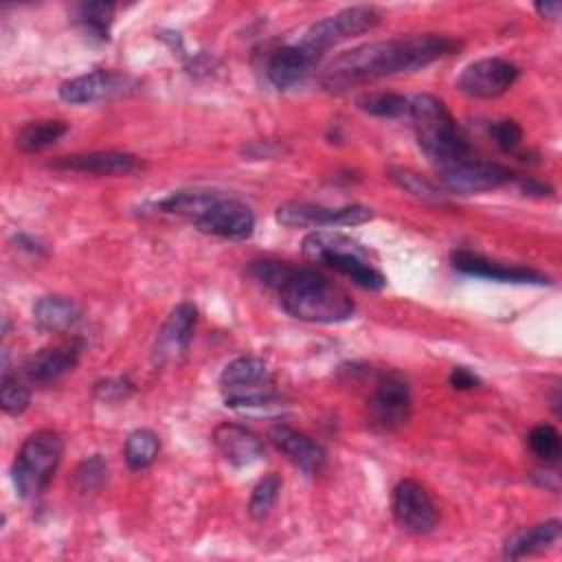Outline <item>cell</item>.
I'll list each match as a JSON object with an SVG mask.
<instances>
[{
	"instance_id": "obj_5",
	"label": "cell",
	"mask_w": 562,
	"mask_h": 562,
	"mask_svg": "<svg viewBox=\"0 0 562 562\" xmlns=\"http://www.w3.org/2000/svg\"><path fill=\"white\" fill-rule=\"evenodd\" d=\"M64 454V439L55 430H35L22 443L11 465L15 492L22 498H35L48 485Z\"/></svg>"
},
{
	"instance_id": "obj_10",
	"label": "cell",
	"mask_w": 562,
	"mask_h": 562,
	"mask_svg": "<svg viewBox=\"0 0 562 562\" xmlns=\"http://www.w3.org/2000/svg\"><path fill=\"white\" fill-rule=\"evenodd\" d=\"M373 217L371 209L362 204L323 206L312 202H283L277 209V222L288 228H321V226H356Z\"/></svg>"
},
{
	"instance_id": "obj_20",
	"label": "cell",
	"mask_w": 562,
	"mask_h": 562,
	"mask_svg": "<svg viewBox=\"0 0 562 562\" xmlns=\"http://www.w3.org/2000/svg\"><path fill=\"white\" fill-rule=\"evenodd\" d=\"M318 64L316 57H312L305 48L299 44H288L277 48L268 61H266V79L277 90H290L307 79V75Z\"/></svg>"
},
{
	"instance_id": "obj_36",
	"label": "cell",
	"mask_w": 562,
	"mask_h": 562,
	"mask_svg": "<svg viewBox=\"0 0 562 562\" xmlns=\"http://www.w3.org/2000/svg\"><path fill=\"white\" fill-rule=\"evenodd\" d=\"M516 182H518V187H520V191L522 193H527V195H549L551 193V187L549 184H542V182H538V180H533V178H527V176H518V178H514Z\"/></svg>"
},
{
	"instance_id": "obj_3",
	"label": "cell",
	"mask_w": 562,
	"mask_h": 562,
	"mask_svg": "<svg viewBox=\"0 0 562 562\" xmlns=\"http://www.w3.org/2000/svg\"><path fill=\"white\" fill-rule=\"evenodd\" d=\"M413 130L424 156L437 165V169L472 156L470 143L446 103L432 94H417L408 110Z\"/></svg>"
},
{
	"instance_id": "obj_14",
	"label": "cell",
	"mask_w": 562,
	"mask_h": 562,
	"mask_svg": "<svg viewBox=\"0 0 562 562\" xmlns=\"http://www.w3.org/2000/svg\"><path fill=\"white\" fill-rule=\"evenodd\" d=\"M134 88V79L114 70H92L72 77L59 86V97L72 105L97 103L103 99L119 97Z\"/></svg>"
},
{
	"instance_id": "obj_8",
	"label": "cell",
	"mask_w": 562,
	"mask_h": 562,
	"mask_svg": "<svg viewBox=\"0 0 562 562\" xmlns=\"http://www.w3.org/2000/svg\"><path fill=\"white\" fill-rule=\"evenodd\" d=\"M439 171L441 184L452 191V193H481V191H492L498 189L507 182H512L516 176L509 167L492 162V160H481V158H463L452 165H446Z\"/></svg>"
},
{
	"instance_id": "obj_11",
	"label": "cell",
	"mask_w": 562,
	"mask_h": 562,
	"mask_svg": "<svg viewBox=\"0 0 562 562\" xmlns=\"http://www.w3.org/2000/svg\"><path fill=\"white\" fill-rule=\"evenodd\" d=\"M518 75L520 70L514 61L503 57H483L461 70L457 88L470 99H496L516 83Z\"/></svg>"
},
{
	"instance_id": "obj_31",
	"label": "cell",
	"mask_w": 562,
	"mask_h": 562,
	"mask_svg": "<svg viewBox=\"0 0 562 562\" xmlns=\"http://www.w3.org/2000/svg\"><path fill=\"white\" fill-rule=\"evenodd\" d=\"M281 492V479L270 472L266 474L255 487H252V494H250V503H248V512L255 520L268 516V512L272 509V505L277 503V496Z\"/></svg>"
},
{
	"instance_id": "obj_37",
	"label": "cell",
	"mask_w": 562,
	"mask_h": 562,
	"mask_svg": "<svg viewBox=\"0 0 562 562\" xmlns=\"http://www.w3.org/2000/svg\"><path fill=\"white\" fill-rule=\"evenodd\" d=\"M533 7H536V11L540 13V18H547V20H558V15H560V9H562V4H560L558 0H544V2H536Z\"/></svg>"
},
{
	"instance_id": "obj_21",
	"label": "cell",
	"mask_w": 562,
	"mask_h": 562,
	"mask_svg": "<svg viewBox=\"0 0 562 562\" xmlns=\"http://www.w3.org/2000/svg\"><path fill=\"white\" fill-rule=\"evenodd\" d=\"M220 454L235 468H246L263 457V443L255 432L239 424H220L213 432Z\"/></svg>"
},
{
	"instance_id": "obj_32",
	"label": "cell",
	"mask_w": 562,
	"mask_h": 562,
	"mask_svg": "<svg viewBox=\"0 0 562 562\" xmlns=\"http://www.w3.org/2000/svg\"><path fill=\"white\" fill-rule=\"evenodd\" d=\"M31 404V391L15 375L4 373L0 382V406L7 415H22Z\"/></svg>"
},
{
	"instance_id": "obj_23",
	"label": "cell",
	"mask_w": 562,
	"mask_h": 562,
	"mask_svg": "<svg viewBox=\"0 0 562 562\" xmlns=\"http://www.w3.org/2000/svg\"><path fill=\"white\" fill-rule=\"evenodd\" d=\"M79 316H81L79 305L72 299L61 296V294L42 296L33 305V318H35L37 327L44 331H53V334L70 329L79 321Z\"/></svg>"
},
{
	"instance_id": "obj_33",
	"label": "cell",
	"mask_w": 562,
	"mask_h": 562,
	"mask_svg": "<svg viewBox=\"0 0 562 562\" xmlns=\"http://www.w3.org/2000/svg\"><path fill=\"white\" fill-rule=\"evenodd\" d=\"M105 479H108V463L103 461L101 454H92L83 459L75 472V485L83 494L99 490Z\"/></svg>"
},
{
	"instance_id": "obj_2",
	"label": "cell",
	"mask_w": 562,
	"mask_h": 562,
	"mask_svg": "<svg viewBox=\"0 0 562 562\" xmlns=\"http://www.w3.org/2000/svg\"><path fill=\"white\" fill-rule=\"evenodd\" d=\"M250 274L259 283L277 290L281 307L299 321L331 325L353 316L356 305L351 296L314 268L261 259L252 261Z\"/></svg>"
},
{
	"instance_id": "obj_15",
	"label": "cell",
	"mask_w": 562,
	"mask_h": 562,
	"mask_svg": "<svg viewBox=\"0 0 562 562\" xmlns=\"http://www.w3.org/2000/svg\"><path fill=\"white\" fill-rule=\"evenodd\" d=\"M83 351V340L81 338H70L61 345L46 347L29 356L22 364V373L29 382L33 384H50L70 373Z\"/></svg>"
},
{
	"instance_id": "obj_28",
	"label": "cell",
	"mask_w": 562,
	"mask_h": 562,
	"mask_svg": "<svg viewBox=\"0 0 562 562\" xmlns=\"http://www.w3.org/2000/svg\"><path fill=\"white\" fill-rule=\"evenodd\" d=\"M389 178L400 187L404 189L406 193H411L413 198L422 200V202H428V204H446V198L443 193L426 178H422L419 173H415L413 169H404V167H393L389 169Z\"/></svg>"
},
{
	"instance_id": "obj_4",
	"label": "cell",
	"mask_w": 562,
	"mask_h": 562,
	"mask_svg": "<svg viewBox=\"0 0 562 562\" xmlns=\"http://www.w3.org/2000/svg\"><path fill=\"white\" fill-rule=\"evenodd\" d=\"M303 255L323 263L364 290H382L386 277L375 268L369 252L351 237L334 231H314L303 239Z\"/></svg>"
},
{
	"instance_id": "obj_1",
	"label": "cell",
	"mask_w": 562,
	"mask_h": 562,
	"mask_svg": "<svg viewBox=\"0 0 562 562\" xmlns=\"http://www.w3.org/2000/svg\"><path fill=\"white\" fill-rule=\"evenodd\" d=\"M459 48V40L441 33L367 42L334 57L321 75V86L329 92H345L384 77L422 70L428 64L457 53Z\"/></svg>"
},
{
	"instance_id": "obj_35",
	"label": "cell",
	"mask_w": 562,
	"mask_h": 562,
	"mask_svg": "<svg viewBox=\"0 0 562 562\" xmlns=\"http://www.w3.org/2000/svg\"><path fill=\"white\" fill-rule=\"evenodd\" d=\"M450 384L454 386V389H459V391H468V389H474L476 384H481V380H479V375L476 373H472L468 367H454L452 371H450Z\"/></svg>"
},
{
	"instance_id": "obj_18",
	"label": "cell",
	"mask_w": 562,
	"mask_h": 562,
	"mask_svg": "<svg viewBox=\"0 0 562 562\" xmlns=\"http://www.w3.org/2000/svg\"><path fill=\"white\" fill-rule=\"evenodd\" d=\"M195 321H198V310L189 301L178 303L169 312V316L162 323L158 338H156V347H154L156 362L173 360L189 349L193 331H195Z\"/></svg>"
},
{
	"instance_id": "obj_34",
	"label": "cell",
	"mask_w": 562,
	"mask_h": 562,
	"mask_svg": "<svg viewBox=\"0 0 562 562\" xmlns=\"http://www.w3.org/2000/svg\"><path fill=\"white\" fill-rule=\"evenodd\" d=\"M487 132H490V138L494 140V145L503 151H514L522 140V127L512 119H501V121L490 123Z\"/></svg>"
},
{
	"instance_id": "obj_29",
	"label": "cell",
	"mask_w": 562,
	"mask_h": 562,
	"mask_svg": "<svg viewBox=\"0 0 562 562\" xmlns=\"http://www.w3.org/2000/svg\"><path fill=\"white\" fill-rule=\"evenodd\" d=\"M112 15H114L112 2H86L77 9V22L83 26V31L90 37H97L101 42L108 40Z\"/></svg>"
},
{
	"instance_id": "obj_17",
	"label": "cell",
	"mask_w": 562,
	"mask_h": 562,
	"mask_svg": "<svg viewBox=\"0 0 562 562\" xmlns=\"http://www.w3.org/2000/svg\"><path fill=\"white\" fill-rule=\"evenodd\" d=\"M270 443L301 472L305 474H318L325 465V450L321 443H316L305 432L288 426V424H274L268 430Z\"/></svg>"
},
{
	"instance_id": "obj_22",
	"label": "cell",
	"mask_w": 562,
	"mask_h": 562,
	"mask_svg": "<svg viewBox=\"0 0 562 562\" xmlns=\"http://www.w3.org/2000/svg\"><path fill=\"white\" fill-rule=\"evenodd\" d=\"M560 531H562V522L558 518H551L547 522L527 527L516 531L514 536L507 538L505 547H503V555L518 560L538 551H544L549 547H553L560 540Z\"/></svg>"
},
{
	"instance_id": "obj_19",
	"label": "cell",
	"mask_w": 562,
	"mask_h": 562,
	"mask_svg": "<svg viewBox=\"0 0 562 562\" xmlns=\"http://www.w3.org/2000/svg\"><path fill=\"white\" fill-rule=\"evenodd\" d=\"M50 167L88 176H127L138 171L143 165L134 154L127 151H88L61 156L53 160Z\"/></svg>"
},
{
	"instance_id": "obj_26",
	"label": "cell",
	"mask_w": 562,
	"mask_h": 562,
	"mask_svg": "<svg viewBox=\"0 0 562 562\" xmlns=\"http://www.w3.org/2000/svg\"><path fill=\"white\" fill-rule=\"evenodd\" d=\"M158 450H160V441L156 432L147 428H138L127 435L123 446V457L132 470H145L156 461Z\"/></svg>"
},
{
	"instance_id": "obj_25",
	"label": "cell",
	"mask_w": 562,
	"mask_h": 562,
	"mask_svg": "<svg viewBox=\"0 0 562 562\" xmlns=\"http://www.w3.org/2000/svg\"><path fill=\"white\" fill-rule=\"evenodd\" d=\"M66 132H68V123H64V121H53V119L31 121L18 132L15 145H18V149H22L26 154H35V151H42V149L50 147L53 143H57Z\"/></svg>"
},
{
	"instance_id": "obj_24",
	"label": "cell",
	"mask_w": 562,
	"mask_h": 562,
	"mask_svg": "<svg viewBox=\"0 0 562 562\" xmlns=\"http://www.w3.org/2000/svg\"><path fill=\"white\" fill-rule=\"evenodd\" d=\"M222 193L209 191V189H180L169 193L165 200H160L156 206L162 213L189 217L191 222L198 220Z\"/></svg>"
},
{
	"instance_id": "obj_13",
	"label": "cell",
	"mask_w": 562,
	"mask_h": 562,
	"mask_svg": "<svg viewBox=\"0 0 562 562\" xmlns=\"http://www.w3.org/2000/svg\"><path fill=\"white\" fill-rule=\"evenodd\" d=\"M195 228L209 235L226 237V239H246L255 231V213L248 204L220 195L198 220H193Z\"/></svg>"
},
{
	"instance_id": "obj_30",
	"label": "cell",
	"mask_w": 562,
	"mask_h": 562,
	"mask_svg": "<svg viewBox=\"0 0 562 562\" xmlns=\"http://www.w3.org/2000/svg\"><path fill=\"white\" fill-rule=\"evenodd\" d=\"M527 443L529 450L547 463H555L560 459V432L551 424L533 426L527 435Z\"/></svg>"
},
{
	"instance_id": "obj_27",
	"label": "cell",
	"mask_w": 562,
	"mask_h": 562,
	"mask_svg": "<svg viewBox=\"0 0 562 562\" xmlns=\"http://www.w3.org/2000/svg\"><path fill=\"white\" fill-rule=\"evenodd\" d=\"M356 105L358 110L380 119H397L411 110V101L397 92H364L356 99Z\"/></svg>"
},
{
	"instance_id": "obj_7",
	"label": "cell",
	"mask_w": 562,
	"mask_h": 562,
	"mask_svg": "<svg viewBox=\"0 0 562 562\" xmlns=\"http://www.w3.org/2000/svg\"><path fill=\"white\" fill-rule=\"evenodd\" d=\"M274 378L268 364L257 356H239L220 373V389L226 395V406L241 411L252 402L274 395Z\"/></svg>"
},
{
	"instance_id": "obj_6",
	"label": "cell",
	"mask_w": 562,
	"mask_h": 562,
	"mask_svg": "<svg viewBox=\"0 0 562 562\" xmlns=\"http://www.w3.org/2000/svg\"><path fill=\"white\" fill-rule=\"evenodd\" d=\"M382 15L378 9L358 4V7H347L336 11L334 15H327L318 22H314L296 42L301 48H305L312 57L321 59L331 46L360 35L364 31H371L380 24Z\"/></svg>"
},
{
	"instance_id": "obj_16",
	"label": "cell",
	"mask_w": 562,
	"mask_h": 562,
	"mask_svg": "<svg viewBox=\"0 0 562 562\" xmlns=\"http://www.w3.org/2000/svg\"><path fill=\"white\" fill-rule=\"evenodd\" d=\"M450 261L463 274L483 277V279H492V281H501V283H536V285L549 283V277L533 268L492 261V259H485L470 250H454L450 255Z\"/></svg>"
},
{
	"instance_id": "obj_12",
	"label": "cell",
	"mask_w": 562,
	"mask_h": 562,
	"mask_svg": "<svg viewBox=\"0 0 562 562\" xmlns=\"http://www.w3.org/2000/svg\"><path fill=\"white\" fill-rule=\"evenodd\" d=\"M391 512L395 522L415 536L430 533L439 522V514L430 494L422 483L413 479H404L393 487Z\"/></svg>"
},
{
	"instance_id": "obj_9",
	"label": "cell",
	"mask_w": 562,
	"mask_h": 562,
	"mask_svg": "<svg viewBox=\"0 0 562 562\" xmlns=\"http://www.w3.org/2000/svg\"><path fill=\"white\" fill-rule=\"evenodd\" d=\"M411 415V391L397 373L382 375L367 400V422L371 428L391 432L406 424Z\"/></svg>"
}]
</instances>
